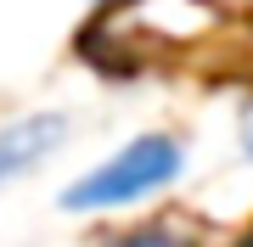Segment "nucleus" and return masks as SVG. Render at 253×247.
<instances>
[{"label":"nucleus","mask_w":253,"mask_h":247,"mask_svg":"<svg viewBox=\"0 0 253 247\" xmlns=\"http://www.w3.org/2000/svg\"><path fill=\"white\" fill-rule=\"evenodd\" d=\"M242 247H253V230H248V236H242Z\"/></svg>","instance_id":"39448f33"},{"label":"nucleus","mask_w":253,"mask_h":247,"mask_svg":"<svg viewBox=\"0 0 253 247\" xmlns=\"http://www.w3.org/2000/svg\"><path fill=\"white\" fill-rule=\"evenodd\" d=\"M242 152H248V157H253V107H248V112H242Z\"/></svg>","instance_id":"20e7f679"},{"label":"nucleus","mask_w":253,"mask_h":247,"mask_svg":"<svg viewBox=\"0 0 253 247\" xmlns=\"http://www.w3.org/2000/svg\"><path fill=\"white\" fill-rule=\"evenodd\" d=\"M62 141H68V118L62 112H34V118L0 124V185H11L17 174L40 169Z\"/></svg>","instance_id":"f03ea898"},{"label":"nucleus","mask_w":253,"mask_h":247,"mask_svg":"<svg viewBox=\"0 0 253 247\" xmlns=\"http://www.w3.org/2000/svg\"><path fill=\"white\" fill-rule=\"evenodd\" d=\"M180 174H186V141L169 129H152V135H135L118 152H107L96 169H84L56 202L68 213H113V208H135V202L169 191Z\"/></svg>","instance_id":"f257e3e1"},{"label":"nucleus","mask_w":253,"mask_h":247,"mask_svg":"<svg viewBox=\"0 0 253 247\" xmlns=\"http://www.w3.org/2000/svg\"><path fill=\"white\" fill-rule=\"evenodd\" d=\"M107 247H197V242L180 236V230H169V225H146V230H124V236H113Z\"/></svg>","instance_id":"7ed1b4c3"}]
</instances>
